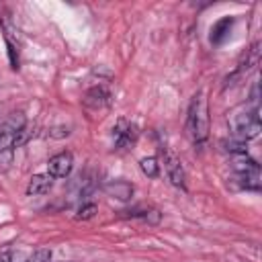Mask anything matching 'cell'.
<instances>
[{"label":"cell","instance_id":"cell-1","mask_svg":"<svg viewBox=\"0 0 262 262\" xmlns=\"http://www.w3.org/2000/svg\"><path fill=\"white\" fill-rule=\"evenodd\" d=\"M186 133L194 145L205 143L209 137V106H207V96L203 90H199L188 104Z\"/></svg>","mask_w":262,"mask_h":262},{"label":"cell","instance_id":"cell-2","mask_svg":"<svg viewBox=\"0 0 262 262\" xmlns=\"http://www.w3.org/2000/svg\"><path fill=\"white\" fill-rule=\"evenodd\" d=\"M229 127H231V133L233 137L242 139V141H250V139H256L262 131V125H260V111L256 108H239V111H233L229 117Z\"/></svg>","mask_w":262,"mask_h":262},{"label":"cell","instance_id":"cell-3","mask_svg":"<svg viewBox=\"0 0 262 262\" xmlns=\"http://www.w3.org/2000/svg\"><path fill=\"white\" fill-rule=\"evenodd\" d=\"M113 137H115V149L127 151L135 145V141L139 137V129L135 123H131L127 119H119L115 129H113Z\"/></svg>","mask_w":262,"mask_h":262},{"label":"cell","instance_id":"cell-4","mask_svg":"<svg viewBox=\"0 0 262 262\" xmlns=\"http://www.w3.org/2000/svg\"><path fill=\"white\" fill-rule=\"evenodd\" d=\"M162 151H164V170H166V176H168L170 184L176 186V188H180V190H186V174H184L182 162L170 149H164L162 147Z\"/></svg>","mask_w":262,"mask_h":262},{"label":"cell","instance_id":"cell-5","mask_svg":"<svg viewBox=\"0 0 262 262\" xmlns=\"http://www.w3.org/2000/svg\"><path fill=\"white\" fill-rule=\"evenodd\" d=\"M74 168V156L72 151H59L47 162V174L51 178H68Z\"/></svg>","mask_w":262,"mask_h":262},{"label":"cell","instance_id":"cell-6","mask_svg":"<svg viewBox=\"0 0 262 262\" xmlns=\"http://www.w3.org/2000/svg\"><path fill=\"white\" fill-rule=\"evenodd\" d=\"M84 104L98 111V108H104L111 104V92L104 88V86H94L86 92V98H84Z\"/></svg>","mask_w":262,"mask_h":262},{"label":"cell","instance_id":"cell-7","mask_svg":"<svg viewBox=\"0 0 262 262\" xmlns=\"http://www.w3.org/2000/svg\"><path fill=\"white\" fill-rule=\"evenodd\" d=\"M231 168L235 174H260V166L256 160H252L246 154H233L231 156Z\"/></svg>","mask_w":262,"mask_h":262},{"label":"cell","instance_id":"cell-8","mask_svg":"<svg viewBox=\"0 0 262 262\" xmlns=\"http://www.w3.org/2000/svg\"><path fill=\"white\" fill-rule=\"evenodd\" d=\"M51 184H53V178L43 172V174H35L31 176L29 184H27V194L29 196H39V194H45L51 190Z\"/></svg>","mask_w":262,"mask_h":262},{"label":"cell","instance_id":"cell-9","mask_svg":"<svg viewBox=\"0 0 262 262\" xmlns=\"http://www.w3.org/2000/svg\"><path fill=\"white\" fill-rule=\"evenodd\" d=\"M231 25H233V18H231V16H225V18L217 20V23L213 25V29H211V43H215V45L223 43L225 37L229 35Z\"/></svg>","mask_w":262,"mask_h":262},{"label":"cell","instance_id":"cell-10","mask_svg":"<svg viewBox=\"0 0 262 262\" xmlns=\"http://www.w3.org/2000/svg\"><path fill=\"white\" fill-rule=\"evenodd\" d=\"M139 168H141V172H143L147 178H156V176L160 174V164H158V160H156L154 156L141 158V160H139Z\"/></svg>","mask_w":262,"mask_h":262},{"label":"cell","instance_id":"cell-11","mask_svg":"<svg viewBox=\"0 0 262 262\" xmlns=\"http://www.w3.org/2000/svg\"><path fill=\"white\" fill-rule=\"evenodd\" d=\"M106 190L108 192H115V196L117 199H121V201H127L131 194H133V186L131 184H127V182H115V184H111V186H106Z\"/></svg>","mask_w":262,"mask_h":262},{"label":"cell","instance_id":"cell-12","mask_svg":"<svg viewBox=\"0 0 262 262\" xmlns=\"http://www.w3.org/2000/svg\"><path fill=\"white\" fill-rule=\"evenodd\" d=\"M221 145L233 156V154H246L248 151V147H246V141H242V139H237V137H231V139H223L221 141Z\"/></svg>","mask_w":262,"mask_h":262},{"label":"cell","instance_id":"cell-13","mask_svg":"<svg viewBox=\"0 0 262 262\" xmlns=\"http://www.w3.org/2000/svg\"><path fill=\"white\" fill-rule=\"evenodd\" d=\"M96 211H98L96 203H84V205L78 209V215H76V219H92Z\"/></svg>","mask_w":262,"mask_h":262},{"label":"cell","instance_id":"cell-14","mask_svg":"<svg viewBox=\"0 0 262 262\" xmlns=\"http://www.w3.org/2000/svg\"><path fill=\"white\" fill-rule=\"evenodd\" d=\"M49 260H51V250L41 248V250H37L27 262H49Z\"/></svg>","mask_w":262,"mask_h":262},{"label":"cell","instance_id":"cell-15","mask_svg":"<svg viewBox=\"0 0 262 262\" xmlns=\"http://www.w3.org/2000/svg\"><path fill=\"white\" fill-rule=\"evenodd\" d=\"M0 262H12V256L10 254H2L0 256Z\"/></svg>","mask_w":262,"mask_h":262}]
</instances>
